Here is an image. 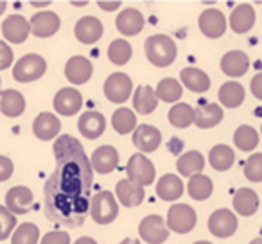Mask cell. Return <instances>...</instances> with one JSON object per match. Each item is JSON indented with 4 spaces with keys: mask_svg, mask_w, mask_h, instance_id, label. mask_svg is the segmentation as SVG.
<instances>
[{
    "mask_svg": "<svg viewBox=\"0 0 262 244\" xmlns=\"http://www.w3.org/2000/svg\"><path fill=\"white\" fill-rule=\"evenodd\" d=\"M56 169L45 182V215L56 225L77 228L90 214V190L94 183L90 158L70 135L54 142Z\"/></svg>",
    "mask_w": 262,
    "mask_h": 244,
    "instance_id": "obj_1",
    "label": "cell"
},
{
    "mask_svg": "<svg viewBox=\"0 0 262 244\" xmlns=\"http://www.w3.org/2000/svg\"><path fill=\"white\" fill-rule=\"evenodd\" d=\"M146 56L155 66H169L176 59V43L165 34L149 36L144 43Z\"/></svg>",
    "mask_w": 262,
    "mask_h": 244,
    "instance_id": "obj_2",
    "label": "cell"
},
{
    "mask_svg": "<svg viewBox=\"0 0 262 244\" xmlns=\"http://www.w3.org/2000/svg\"><path fill=\"white\" fill-rule=\"evenodd\" d=\"M47 70V61L38 54H26L13 66V77L18 83H31L40 79Z\"/></svg>",
    "mask_w": 262,
    "mask_h": 244,
    "instance_id": "obj_3",
    "label": "cell"
},
{
    "mask_svg": "<svg viewBox=\"0 0 262 244\" xmlns=\"http://www.w3.org/2000/svg\"><path fill=\"white\" fill-rule=\"evenodd\" d=\"M119 205L112 192H99L90 199V215L99 225H110L117 219Z\"/></svg>",
    "mask_w": 262,
    "mask_h": 244,
    "instance_id": "obj_4",
    "label": "cell"
},
{
    "mask_svg": "<svg viewBox=\"0 0 262 244\" xmlns=\"http://www.w3.org/2000/svg\"><path fill=\"white\" fill-rule=\"evenodd\" d=\"M126 174L131 183H135L139 187H147L155 182L157 171H155V165L153 162H149V158H146L144 154H133L126 165Z\"/></svg>",
    "mask_w": 262,
    "mask_h": 244,
    "instance_id": "obj_5",
    "label": "cell"
},
{
    "mask_svg": "<svg viewBox=\"0 0 262 244\" xmlns=\"http://www.w3.org/2000/svg\"><path fill=\"white\" fill-rule=\"evenodd\" d=\"M167 226L176 233H189L196 226V212L189 205H172L167 212Z\"/></svg>",
    "mask_w": 262,
    "mask_h": 244,
    "instance_id": "obj_6",
    "label": "cell"
},
{
    "mask_svg": "<svg viewBox=\"0 0 262 244\" xmlns=\"http://www.w3.org/2000/svg\"><path fill=\"white\" fill-rule=\"evenodd\" d=\"M131 90H133V83L131 79L122 72H115L106 79L104 83V95L108 101L115 102V104H122L129 99Z\"/></svg>",
    "mask_w": 262,
    "mask_h": 244,
    "instance_id": "obj_7",
    "label": "cell"
},
{
    "mask_svg": "<svg viewBox=\"0 0 262 244\" xmlns=\"http://www.w3.org/2000/svg\"><path fill=\"white\" fill-rule=\"evenodd\" d=\"M33 190L29 187H13V189L8 190L6 194V208L11 212L13 215H22L27 214V212L33 208Z\"/></svg>",
    "mask_w": 262,
    "mask_h": 244,
    "instance_id": "obj_8",
    "label": "cell"
},
{
    "mask_svg": "<svg viewBox=\"0 0 262 244\" xmlns=\"http://www.w3.org/2000/svg\"><path fill=\"white\" fill-rule=\"evenodd\" d=\"M139 233L149 244H162L169 237V230L164 225V219L160 215H147V217H144L140 221Z\"/></svg>",
    "mask_w": 262,
    "mask_h": 244,
    "instance_id": "obj_9",
    "label": "cell"
},
{
    "mask_svg": "<svg viewBox=\"0 0 262 244\" xmlns=\"http://www.w3.org/2000/svg\"><path fill=\"white\" fill-rule=\"evenodd\" d=\"M208 230L212 235L219 237V239H226V237L233 235L237 230V219L232 210H215L208 219Z\"/></svg>",
    "mask_w": 262,
    "mask_h": 244,
    "instance_id": "obj_10",
    "label": "cell"
},
{
    "mask_svg": "<svg viewBox=\"0 0 262 244\" xmlns=\"http://www.w3.org/2000/svg\"><path fill=\"white\" fill-rule=\"evenodd\" d=\"M83 106V95L74 88H61L54 95V109L63 117H72Z\"/></svg>",
    "mask_w": 262,
    "mask_h": 244,
    "instance_id": "obj_11",
    "label": "cell"
},
{
    "mask_svg": "<svg viewBox=\"0 0 262 244\" xmlns=\"http://www.w3.org/2000/svg\"><path fill=\"white\" fill-rule=\"evenodd\" d=\"M2 34L9 43H24L31 34V26L22 15H11L2 24Z\"/></svg>",
    "mask_w": 262,
    "mask_h": 244,
    "instance_id": "obj_12",
    "label": "cell"
},
{
    "mask_svg": "<svg viewBox=\"0 0 262 244\" xmlns=\"http://www.w3.org/2000/svg\"><path fill=\"white\" fill-rule=\"evenodd\" d=\"M200 29L207 38H221L226 31V18L219 9H205L200 16Z\"/></svg>",
    "mask_w": 262,
    "mask_h": 244,
    "instance_id": "obj_13",
    "label": "cell"
},
{
    "mask_svg": "<svg viewBox=\"0 0 262 244\" xmlns=\"http://www.w3.org/2000/svg\"><path fill=\"white\" fill-rule=\"evenodd\" d=\"M59 131H61V122H59V119L54 113L43 112L33 122V133L36 135V139L43 140V142L56 139L59 135Z\"/></svg>",
    "mask_w": 262,
    "mask_h": 244,
    "instance_id": "obj_14",
    "label": "cell"
},
{
    "mask_svg": "<svg viewBox=\"0 0 262 244\" xmlns=\"http://www.w3.org/2000/svg\"><path fill=\"white\" fill-rule=\"evenodd\" d=\"M94 74L92 61L84 56H72L65 65V76L72 84H84Z\"/></svg>",
    "mask_w": 262,
    "mask_h": 244,
    "instance_id": "obj_15",
    "label": "cell"
},
{
    "mask_svg": "<svg viewBox=\"0 0 262 244\" xmlns=\"http://www.w3.org/2000/svg\"><path fill=\"white\" fill-rule=\"evenodd\" d=\"M31 26V33L38 38H49L52 34L58 33L59 26V16L52 11H41V13H36V15L31 18L29 22Z\"/></svg>",
    "mask_w": 262,
    "mask_h": 244,
    "instance_id": "obj_16",
    "label": "cell"
},
{
    "mask_svg": "<svg viewBox=\"0 0 262 244\" xmlns=\"http://www.w3.org/2000/svg\"><path fill=\"white\" fill-rule=\"evenodd\" d=\"M90 165L99 174H110L119 165V153L112 146H101L94 151L90 158Z\"/></svg>",
    "mask_w": 262,
    "mask_h": 244,
    "instance_id": "obj_17",
    "label": "cell"
},
{
    "mask_svg": "<svg viewBox=\"0 0 262 244\" xmlns=\"http://www.w3.org/2000/svg\"><path fill=\"white\" fill-rule=\"evenodd\" d=\"M133 144L140 151H144V153H153V151H157L160 147L162 135L155 126L149 124L137 126L135 133H133Z\"/></svg>",
    "mask_w": 262,
    "mask_h": 244,
    "instance_id": "obj_18",
    "label": "cell"
},
{
    "mask_svg": "<svg viewBox=\"0 0 262 244\" xmlns=\"http://www.w3.org/2000/svg\"><path fill=\"white\" fill-rule=\"evenodd\" d=\"M102 31L104 29H102V24L99 18H95V16H83V18L76 24L74 34H76V38L81 43L92 45L101 40Z\"/></svg>",
    "mask_w": 262,
    "mask_h": 244,
    "instance_id": "obj_19",
    "label": "cell"
},
{
    "mask_svg": "<svg viewBox=\"0 0 262 244\" xmlns=\"http://www.w3.org/2000/svg\"><path fill=\"white\" fill-rule=\"evenodd\" d=\"M115 26L124 36H135L144 29V16L139 9L126 8L115 18Z\"/></svg>",
    "mask_w": 262,
    "mask_h": 244,
    "instance_id": "obj_20",
    "label": "cell"
},
{
    "mask_svg": "<svg viewBox=\"0 0 262 244\" xmlns=\"http://www.w3.org/2000/svg\"><path fill=\"white\" fill-rule=\"evenodd\" d=\"M79 133L88 140H95L104 133L106 129V119L99 112H84L79 117L77 122Z\"/></svg>",
    "mask_w": 262,
    "mask_h": 244,
    "instance_id": "obj_21",
    "label": "cell"
},
{
    "mask_svg": "<svg viewBox=\"0 0 262 244\" xmlns=\"http://www.w3.org/2000/svg\"><path fill=\"white\" fill-rule=\"evenodd\" d=\"M221 120H223V109L221 106L214 104V102H201L194 109V124L201 129L214 128Z\"/></svg>",
    "mask_w": 262,
    "mask_h": 244,
    "instance_id": "obj_22",
    "label": "cell"
},
{
    "mask_svg": "<svg viewBox=\"0 0 262 244\" xmlns=\"http://www.w3.org/2000/svg\"><path fill=\"white\" fill-rule=\"evenodd\" d=\"M250 69V59L243 51H230L221 58V70L228 77H241Z\"/></svg>",
    "mask_w": 262,
    "mask_h": 244,
    "instance_id": "obj_23",
    "label": "cell"
},
{
    "mask_svg": "<svg viewBox=\"0 0 262 244\" xmlns=\"http://www.w3.org/2000/svg\"><path fill=\"white\" fill-rule=\"evenodd\" d=\"M0 112L6 117H20L26 112V97L18 90H2L0 92Z\"/></svg>",
    "mask_w": 262,
    "mask_h": 244,
    "instance_id": "obj_24",
    "label": "cell"
},
{
    "mask_svg": "<svg viewBox=\"0 0 262 244\" xmlns=\"http://www.w3.org/2000/svg\"><path fill=\"white\" fill-rule=\"evenodd\" d=\"M255 26V9L250 4H241L230 15V27L233 33L244 34Z\"/></svg>",
    "mask_w": 262,
    "mask_h": 244,
    "instance_id": "obj_25",
    "label": "cell"
},
{
    "mask_svg": "<svg viewBox=\"0 0 262 244\" xmlns=\"http://www.w3.org/2000/svg\"><path fill=\"white\" fill-rule=\"evenodd\" d=\"M117 197H119L120 205L127 208L139 207L144 201V189L135 183H131L129 180H120L117 183Z\"/></svg>",
    "mask_w": 262,
    "mask_h": 244,
    "instance_id": "obj_26",
    "label": "cell"
},
{
    "mask_svg": "<svg viewBox=\"0 0 262 244\" xmlns=\"http://www.w3.org/2000/svg\"><path fill=\"white\" fill-rule=\"evenodd\" d=\"M180 79L182 83L189 88L190 92H196V94H203L210 88V77L200 69H194V66H187L180 72Z\"/></svg>",
    "mask_w": 262,
    "mask_h": 244,
    "instance_id": "obj_27",
    "label": "cell"
},
{
    "mask_svg": "<svg viewBox=\"0 0 262 244\" xmlns=\"http://www.w3.org/2000/svg\"><path fill=\"white\" fill-rule=\"evenodd\" d=\"M233 208L239 215H244V217H250L257 212L258 208V196L255 190L251 189H239L233 196Z\"/></svg>",
    "mask_w": 262,
    "mask_h": 244,
    "instance_id": "obj_28",
    "label": "cell"
},
{
    "mask_svg": "<svg viewBox=\"0 0 262 244\" xmlns=\"http://www.w3.org/2000/svg\"><path fill=\"white\" fill-rule=\"evenodd\" d=\"M157 194L164 201H176L183 194V182L176 174H165L158 180Z\"/></svg>",
    "mask_w": 262,
    "mask_h": 244,
    "instance_id": "obj_29",
    "label": "cell"
},
{
    "mask_svg": "<svg viewBox=\"0 0 262 244\" xmlns=\"http://www.w3.org/2000/svg\"><path fill=\"white\" fill-rule=\"evenodd\" d=\"M133 106H135V112L140 113V115H147V113H153L158 106V99L157 94L151 86H139L135 90V95H133Z\"/></svg>",
    "mask_w": 262,
    "mask_h": 244,
    "instance_id": "obj_30",
    "label": "cell"
},
{
    "mask_svg": "<svg viewBox=\"0 0 262 244\" xmlns=\"http://www.w3.org/2000/svg\"><path fill=\"white\" fill-rule=\"evenodd\" d=\"M176 167H178V172L182 176H196L203 171L205 167V158L200 151H189V153L182 154L176 162Z\"/></svg>",
    "mask_w": 262,
    "mask_h": 244,
    "instance_id": "obj_31",
    "label": "cell"
},
{
    "mask_svg": "<svg viewBox=\"0 0 262 244\" xmlns=\"http://www.w3.org/2000/svg\"><path fill=\"white\" fill-rule=\"evenodd\" d=\"M208 162H210V165L215 171H228L233 165V162H235V153H233L232 147L219 144V146H214L210 149Z\"/></svg>",
    "mask_w": 262,
    "mask_h": 244,
    "instance_id": "obj_32",
    "label": "cell"
},
{
    "mask_svg": "<svg viewBox=\"0 0 262 244\" xmlns=\"http://www.w3.org/2000/svg\"><path fill=\"white\" fill-rule=\"evenodd\" d=\"M219 101L226 108H239L244 101V88L235 81H228V83L221 84L219 88Z\"/></svg>",
    "mask_w": 262,
    "mask_h": 244,
    "instance_id": "obj_33",
    "label": "cell"
},
{
    "mask_svg": "<svg viewBox=\"0 0 262 244\" xmlns=\"http://www.w3.org/2000/svg\"><path fill=\"white\" fill-rule=\"evenodd\" d=\"M155 94H157L158 101L178 102L180 99H182V95H183V88H182V84H180L176 79H172V77H167V79H162L160 83H158Z\"/></svg>",
    "mask_w": 262,
    "mask_h": 244,
    "instance_id": "obj_34",
    "label": "cell"
},
{
    "mask_svg": "<svg viewBox=\"0 0 262 244\" xmlns=\"http://www.w3.org/2000/svg\"><path fill=\"white\" fill-rule=\"evenodd\" d=\"M189 196L196 201H205L207 197H210L214 185H212V180L205 174H196L189 180Z\"/></svg>",
    "mask_w": 262,
    "mask_h": 244,
    "instance_id": "obj_35",
    "label": "cell"
},
{
    "mask_svg": "<svg viewBox=\"0 0 262 244\" xmlns=\"http://www.w3.org/2000/svg\"><path fill=\"white\" fill-rule=\"evenodd\" d=\"M112 126L117 133L120 135H126V133H131L137 126V117L135 113L127 108H119L112 117Z\"/></svg>",
    "mask_w": 262,
    "mask_h": 244,
    "instance_id": "obj_36",
    "label": "cell"
},
{
    "mask_svg": "<svg viewBox=\"0 0 262 244\" xmlns=\"http://www.w3.org/2000/svg\"><path fill=\"white\" fill-rule=\"evenodd\" d=\"M169 122H171L174 128H189L190 124L194 122V109L192 106L185 104V102H182V104H174L171 108V112H169Z\"/></svg>",
    "mask_w": 262,
    "mask_h": 244,
    "instance_id": "obj_37",
    "label": "cell"
},
{
    "mask_svg": "<svg viewBox=\"0 0 262 244\" xmlns=\"http://www.w3.org/2000/svg\"><path fill=\"white\" fill-rule=\"evenodd\" d=\"M233 142L241 151H251L258 144V133L251 126H239L233 133Z\"/></svg>",
    "mask_w": 262,
    "mask_h": 244,
    "instance_id": "obj_38",
    "label": "cell"
},
{
    "mask_svg": "<svg viewBox=\"0 0 262 244\" xmlns=\"http://www.w3.org/2000/svg\"><path fill=\"white\" fill-rule=\"evenodd\" d=\"M40 239V230L33 223H24L13 232L11 244H38Z\"/></svg>",
    "mask_w": 262,
    "mask_h": 244,
    "instance_id": "obj_39",
    "label": "cell"
},
{
    "mask_svg": "<svg viewBox=\"0 0 262 244\" xmlns=\"http://www.w3.org/2000/svg\"><path fill=\"white\" fill-rule=\"evenodd\" d=\"M108 58L113 65H126L131 59V45L126 40H115L108 47Z\"/></svg>",
    "mask_w": 262,
    "mask_h": 244,
    "instance_id": "obj_40",
    "label": "cell"
},
{
    "mask_svg": "<svg viewBox=\"0 0 262 244\" xmlns=\"http://www.w3.org/2000/svg\"><path fill=\"white\" fill-rule=\"evenodd\" d=\"M244 176L250 182H262V153H255L244 164Z\"/></svg>",
    "mask_w": 262,
    "mask_h": 244,
    "instance_id": "obj_41",
    "label": "cell"
},
{
    "mask_svg": "<svg viewBox=\"0 0 262 244\" xmlns=\"http://www.w3.org/2000/svg\"><path fill=\"white\" fill-rule=\"evenodd\" d=\"M16 226V217L4 207L0 205V240H6L13 233Z\"/></svg>",
    "mask_w": 262,
    "mask_h": 244,
    "instance_id": "obj_42",
    "label": "cell"
},
{
    "mask_svg": "<svg viewBox=\"0 0 262 244\" xmlns=\"http://www.w3.org/2000/svg\"><path fill=\"white\" fill-rule=\"evenodd\" d=\"M13 59H15L13 49L6 41H0V70L9 69L13 65Z\"/></svg>",
    "mask_w": 262,
    "mask_h": 244,
    "instance_id": "obj_43",
    "label": "cell"
},
{
    "mask_svg": "<svg viewBox=\"0 0 262 244\" xmlns=\"http://www.w3.org/2000/svg\"><path fill=\"white\" fill-rule=\"evenodd\" d=\"M40 244H70V235L65 232H49L43 235Z\"/></svg>",
    "mask_w": 262,
    "mask_h": 244,
    "instance_id": "obj_44",
    "label": "cell"
},
{
    "mask_svg": "<svg viewBox=\"0 0 262 244\" xmlns=\"http://www.w3.org/2000/svg\"><path fill=\"white\" fill-rule=\"evenodd\" d=\"M13 171H15L13 162L9 160L8 157H2V154H0V183L8 182V180L13 176Z\"/></svg>",
    "mask_w": 262,
    "mask_h": 244,
    "instance_id": "obj_45",
    "label": "cell"
},
{
    "mask_svg": "<svg viewBox=\"0 0 262 244\" xmlns=\"http://www.w3.org/2000/svg\"><path fill=\"white\" fill-rule=\"evenodd\" d=\"M251 94L262 101V72L253 76V79H251Z\"/></svg>",
    "mask_w": 262,
    "mask_h": 244,
    "instance_id": "obj_46",
    "label": "cell"
},
{
    "mask_svg": "<svg viewBox=\"0 0 262 244\" xmlns=\"http://www.w3.org/2000/svg\"><path fill=\"white\" fill-rule=\"evenodd\" d=\"M97 6L102 11H115V9L120 8V2L119 0H115V2H97Z\"/></svg>",
    "mask_w": 262,
    "mask_h": 244,
    "instance_id": "obj_47",
    "label": "cell"
},
{
    "mask_svg": "<svg viewBox=\"0 0 262 244\" xmlns=\"http://www.w3.org/2000/svg\"><path fill=\"white\" fill-rule=\"evenodd\" d=\"M74 244H97V240L92 239V237H79Z\"/></svg>",
    "mask_w": 262,
    "mask_h": 244,
    "instance_id": "obj_48",
    "label": "cell"
},
{
    "mask_svg": "<svg viewBox=\"0 0 262 244\" xmlns=\"http://www.w3.org/2000/svg\"><path fill=\"white\" fill-rule=\"evenodd\" d=\"M120 244H140V240H137V239H129V237H127V239H124Z\"/></svg>",
    "mask_w": 262,
    "mask_h": 244,
    "instance_id": "obj_49",
    "label": "cell"
},
{
    "mask_svg": "<svg viewBox=\"0 0 262 244\" xmlns=\"http://www.w3.org/2000/svg\"><path fill=\"white\" fill-rule=\"evenodd\" d=\"M51 2H31V6H34V8H45V6H49Z\"/></svg>",
    "mask_w": 262,
    "mask_h": 244,
    "instance_id": "obj_50",
    "label": "cell"
},
{
    "mask_svg": "<svg viewBox=\"0 0 262 244\" xmlns=\"http://www.w3.org/2000/svg\"><path fill=\"white\" fill-rule=\"evenodd\" d=\"M6 8H8V4H6V2H0V15L6 11Z\"/></svg>",
    "mask_w": 262,
    "mask_h": 244,
    "instance_id": "obj_51",
    "label": "cell"
},
{
    "mask_svg": "<svg viewBox=\"0 0 262 244\" xmlns=\"http://www.w3.org/2000/svg\"><path fill=\"white\" fill-rule=\"evenodd\" d=\"M74 6H77V8H81V6H86L88 2H72Z\"/></svg>",
    "mask_w": 262,
    "mask_h": 244,
    "instance_id": "obj_52",
    "label": "cell"
},
{
    "mask_svg": "<svg viewBox=\"0 0 262 244\" xmlns=\"http://www.w3.org/2000/svg\"><path fill=\"white\" fill-rule=\"evenodd\" d=\"M250 244H262V239H260V237H258V239H253Z\"/></svg>",
    "mask_w": 262,
    "mask_h": 244,
    "instance_id": "obj_53",
    "label": "cell"
},
{
    "mask_svg": "<svg viewBox=\"0 0 262 244\" xmlns=\"http://www.w3.org/2000/svg\"><path fill=\"white\" fill-rule=\"evenodd\" d=\"M194 244H212V242H207V240H198V242H194Z\"/></svg>",
    "mask_w": 262,
    "mask_h": 244,
    "instance_id": "obj_54",
    "label": "cell"
},
{
    "mask_svg": "<svg viewBox=\"0 0 262 244\" xmlns=\"http://www.w3.org/2000/svg\"><path fill=\"white\" fill-rule=\"evenodd\" d=\"M260 133H262V126H260Z\"/></svg>",
    "mask_w": 262,
    "mask_h": 244,
    "instance_id": "obj_55",
    "label": "cell"
},
{
    "mask_svg": "<svg viewBox=\"0 0 262 244\" xmlns=\"http://www.w3.org/2000/svg\"><path fill=\"white\" fill-rule=\"evenodd\" d=\"M0 84H2V79H0Z\"/></svg>",
    "mask_w": 262,
    "mask_h": 244,
    "instance_id": "obj_56",
    "label": "cell"
}]
</instances>
